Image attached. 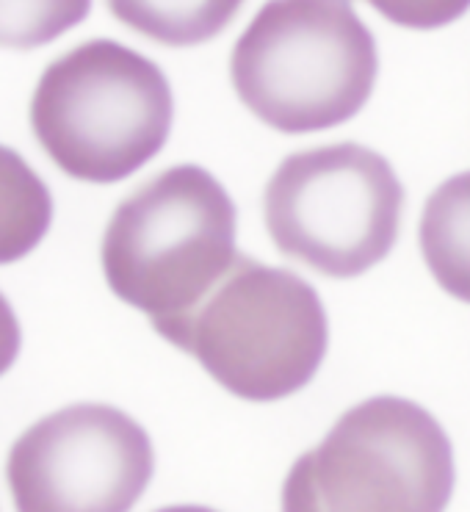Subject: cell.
I'll list each match as a JSON object with an SVG mask.
<instances>
[{"instance_id": "obj_1", "label": "cell", "mask_w": 470, "mask_h": 512, "mask_svg": "<svg viewBox=\"0 0 470 512\" xmlns=\"http://www.w3.org/2000/svg\"><path fill=\"white\" fill-rule=\"evenodd\" d=\"M155 333L197 358L238 399L277 402L316 377L329 344L318 291L282 266L238 252L200 305Z\"/></svg>"}, {"instance_id": "obj_2", "label": "cell", "mask_w": 470, "mask_h": 512, "mask_svg": "<svg viewBox=\"0 0 470 512\" xmlns=\"http://www.w3.org/2000/svg\"><path fill=\"white\" fill-rule=\"evenodd\" d=\"M376 75L374 34L349 0H269L230 59L235 95L280 133L349 122L368 103Z\"/></svg>"}, {"instance_id": "obj_3", "label": "cell", "mask_w": 470, "mask_h": 512, "mask_svg": "<svg viewBox=\"0 0 470 512\" xmlns=\"http://www.w3.org/2000/svg\"><path fill=\"white\" fill-rule=\"evenodd\" d=\"M175 117L161 67L114 39H92L56 59L31 100V128L70 178L108 186L164 150Z\"/></svg>"}, {"instance_id": "obj_4", "label": "cell", "mask_w": 470, "mask_h": 512, "mask_svg": "<svg viewBox=\"0 0 470 512\" xmlns=\"http://www.w3.org/2000/svg\"><path fill=\"white\" fill-rule=\"evenodd\" d=\"M233 197L208 169L177 164L122 200L103 236L114 297L164 324L208 297L238 258Z\"/></svg>"}, {"instance_id": "obj_5", "label": "cell", "mask_w": 470, "mask_h": 512, "mask_svg": "<svg viewBox=\"0 0 470 512\" xmlns=\"http://www.w3.org/2000/svg\"><path fill=\"white\" fill-rule=\"evenodd\" d=\"M454 449L426 407L374 396L346 410L282 485V512H446Z\"/></svg>"}, {"instance_id": "obj_6", "label": "cell", "mask_w": 470, "mask_h": 512, "mask_svg": "<svg viewBox=\"0 0 470 512\" xmlns=\"http://www.w3.org/2000/svg\"><path fill=\"white\" fill-rule=\"evenodd\" d=\"M401 208L404 186L388 158L354 142L288 155L263 194L274 247L338 280L388 258L399 239Z\"/></svg>"}, {"instance_id": "obj_7", "label": "cell", "mask_w": 470, "mask_h": 512, "mask_svg": "<svg viewBox=\"0 0 470 512\" xmlns=\"http://www.w3.org/2000/svg\"><path fill=\"white\" fill-rule=\"evenodd\" d=\"M155 471L150 435L108 405H70L14 441L6 479L17 512H130Z\"/></svg>"}, {"instance_id": "obj_8", "label": "cell", "mask_w": 470, "mask_h": 512, "mask_svg": "<svg viewBox=\"0 0 470 512\" xmlns=\"http://www.w3.org/2000/svg\"><path fill=\"white\" fill-rule=\"evenodd\" d=\"M418 241L437 286L470 305V172H459L432 191Z\"/></svg>"}, {"instance_id": "obj_9", "label": "cell", "mask_w": 470, "mask_h": 512, "mask_svg": "<svg viewBox=\"0 0 470 512\" xmlns=\"http://www.w3.org/2000/svg\"><path fill=\"white\" fill-rule=\"evenodd\" d=\"M244 0H108L119 23L166 48L211 42L233 23Z\"/></svg>"}, {"instance_id": "obj_10", "label": "cell", "mask_w": 470, "mask_h": 512, "mask_svg": "<svg viewBox=\"0 0 470 512\" xmlns=\"http://www.w3.org/2000/svg\"><path fill=\"white\" fill-rule=\"evenodd\" d=\"M53 222V197L23 155L0 144V266L25 258Z\"/></svg>"}, {"instance_id": "obj_11", "label": "cell", "mask_w": 470, "mask_h": 512, "mask_svg": "<svg viewBox=\"0 0 470 512\" xmlns=\"http://www.w3.org/2000/svg\"><path fill=\"white\" fill-rule=\"evenodd\" d=\"M92 0H0V48L50 45L86 20Z\"/></svg>"}, {"instance_id": "obj_12", "label": "cell", "mask_w": 470, "mask_h": 512, "mask_svg": "<svg viewBox=\"0 0 470 512\" xmlns=\"http://www.w3.org/2000/svg\"><path fill=\"white\" fill-rule=\"evenodd\" d=\"M385 20L412 31H435L457 23L470 9V0H365Z\"/></svg>"}, {"instance_id": "obj_13", "label": "cell", "mask_w": 470, "mask_h": 512, "mask_svg": "<svg viewBox=\"0 0 470 512\" xmlns=\"http://www.w3.org/2000/svg\"><path fill=\"white\" fill-rule=\"evenodd\" d=\"M20 346H23L20 322L14 316L9 299L0 294V377L14 366V360L20 355Z\"/></svg>"}, {"instance_id": "obj_14", "label": "cell", "mask_w": 470, "mask_h": 512, "mask_svg": "<svg viewBox=\"0 0 470 512\" xmlns=\"http://www.w3.org/2000/svg\"><path fill=\"white\" fill-rule=\"evenodd\" d=\"M158 512H216L211 507H200V504H175V507H164Z\"/></svg>"}]
</instances>
